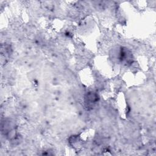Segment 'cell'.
Instances as JSON below:
<instances>
[{"mask_svg":"<svg viewBox=\"0 0 156 156\" xmlns=\"http://www.w3.org/2000/svg\"><path fill=\"white\" fill-rule=\"evenodd\" d=\"M98 101V95L94 92H88L85 97V104L87 108H93Z\"/></svg>","mask_w":156,"mask_h":156,"instance_id":"6da1fadb","label":"cell"},{"mask_svg":"<svg viewBox=\"0 0 156 156\" xmlns=\"http://www.w3.org/2000/svg\"><path fill=\"white\" fill-rule=\"evenodd\" d=\"M120 59L122 61H125L127 63L132 62V55L131 53L127 50L126 48L121 49L120 52Z\"/></svg>","mask_w":156,"mask_h":156,"instance_id":"7a4b0ae2","label":"cell"}]
</instances>
